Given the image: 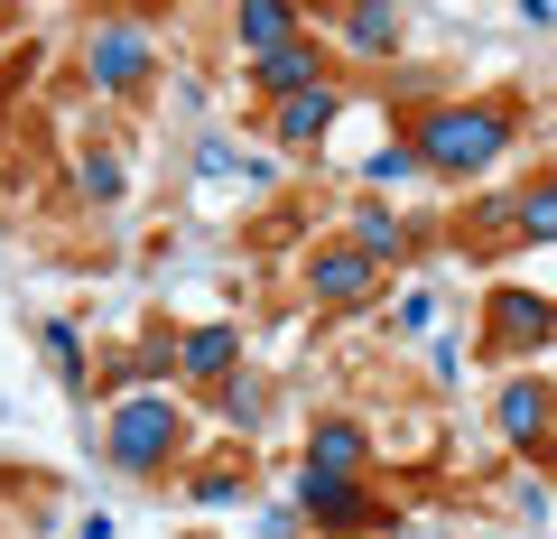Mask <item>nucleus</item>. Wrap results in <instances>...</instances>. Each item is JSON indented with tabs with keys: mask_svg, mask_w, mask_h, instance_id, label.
<instances>
[{
	"mask_svg": "<svg viewBox=\"0 0 557 539\" xmlns=\"http://www.w3.org/2000/svg\"><path fill=\"white\" fill-rule=\"evenodd\" d=\"M409 149L437 177H474V168H493L502 149H511V112L502 102H437V112L409 121Z\"/></svg>",
	"mask_w": 557,
	"mask_h": 539,
	"instance_id": "f257e3e1",
	"label": "nucleus"
},
{
	"mask_svg": "<svg viewBox=\"0 0 557 539\" xmlns=\"http://www.w3.org/2000/svg\"><path fill=\"white\" fill-rule=\"evenodd\" d=\"M102 446H112L121 475H159V465L177 456V409H168L159 391H131L112 409V428H102Z\"/></svg>",
	"mask_w": 557,
	"mask_h": 539,
	"instance_id": "f03ea898",
	"label": "nucleus"
},
{
	"mask_svg": "<svg viewBox=\"0 0 557 539\" xmlns=\"http://www.w3.org/2000/svg\"><path fill=\"white\" fill-rule=\"evenodd\" d=\"M557 335V307L530 298V289H493V307H483V344L493 354H530V344Z\"/></svg>",
	"mask_w": 557,
	"mask_h": 539,
	"instance_id": "7ed1b4c3",
	"label": "nucleus"
},
{
	"mask_svg": "<svg viewBox=\"0 0 557 539\" xmlns=\"http://www.w3.org/2000/svg\"><path fill=\"white\" fill-rule=\"evenodd\" d=\"M298 512H307V520H325V530H372L381 502H362V483H354V475H298Z\"/></svg>",
	"mask_w": 557,
	"mask_h": 539,
	"instance_id": "20e7f679",
	"label": "nucleus"
},
{
	"mask_svg": "<svg viewBox=\"0 0 557 539\" xmlns=\"http://www.w3.org/2000/svg\"><path fill=\"white\" fill-rule=\"evenodd\" d=\"M84 75H94V94H131V84L149 75V38H139V28H94Z\"/></svg>",
	"mask_w": 557,
	"mask_h": 539,
	"instance_id": "39448f33",
	"label": "nucleus"
},
{
	"mask_svg": "<svg viewBox=\"0 0 557 539\" xmlns=\"http://www.w3.org/2000/svg\"><path fill=\"white\" fill-rule=\"evenodd\" d=\"M251 84H260V94H278V102L317 94V84H325V47L288 38V47H278V57H251Z\"/></svg>",
	"mask_w": 557,
	"mask_h": 539,
	"instance_id": "423d86ee",
	"label": "nucleus"
},
{
	"mask_svg": "<svg viewBox=\"0 0 557 539\" xmlns=\"http://www.w3.org/2000/svg\"><path fill=\"white\" fill-rule=\"evenodd\" d=\"M372 280H381V260H362L354 242H344V252H317V260H307V289H317L325 307H354V298H372Z\"/></svg>",
	"mask_w": 557,
	"mask_h": 539,
	"instance_id": "0eeeda50",
	"label": "nucleus"
},
{
	"mask_svg": "<svg viewBox=\"0 0 557 539\" xmlns=\"http://www.w3.org/2000/svg\"><path fill=\"white\" fill-rule=\"evenodd\" d=\"M548 419H557V391H548V381H511L502 409H493V428L511 446H539V438H548Z\"/></svg>",
	"mask_w": 557,
	"mask_h": 539,
	"instance_id": "6e6552de",
	"label": "nucleus"
},
{
	"mask_svg": "<svg viewBox=\"0 0 557 539\" xmlns=\"http://www.w3.org/2000/svg\"><path fill=\"white\" fill-rule=\"evenodd\" d=\"M344 112V94L335 84H317V94H298V102H278L270 112V131H278V149H317L325 140V121Z\"/></svg>",
	"mask_w": 557,
	"mask_h": 539,
	"instance_id": "1a4fd4ad",
	"label": "nucleus"
},
{
	"mask_svg": "<svg viewBox=\"0 0 557 539\" xmlns=\"http://www.w3.org/2000/svg\"><path fill=\"white\" fill-rule=\"evenodd\" d=\"M233 354H242L233 326H196V335H177V372L186 381H233Z\"/></svg>",
	"mask_w": 557,
	"mask_h": 539,
	"instance_id": "9d476101",
	"label": "nucleus"
},
{
	"mask_svg": "<svg viewBox=\"0 0 557 539\" xmlns=\"http://www.w3.org/2000/svg\"><path fill=\"white\" fill-rule=\"evenodd\" d=\"M307 475H362V428L354 419H317V438H307Z\"/></svg>",
	"mask_w": 557,
	"mask_h": 539,
	"instance_id": "9b49d317",
	"label": "nucleus"
},
{
	"mask_svg": "<svg viewBox=\"0 0 557 539\" xmlns=\"http://www.w3.org/2000/svg\"><path fill=\"white\" fill-rule=\"evenodd\" d=\"M335 28L354 38V57H391V47H399V10H372V0L335 10Z\"/></svg>",
	"mask_w": 557,
	"mask_h": 539,
	"instance_id": "f8f14e48",
	"label": "nucleus"
},
{
	"mask_svg": "<svg viewBox=\"0 0 557 539\" xmlns=\"http://www.w3.org/2000/svg\"><path fill=\"white\" fill-rule=\"evenodd\" d=\"M233 38H251L260 57H278V47L298 38V10H278V0H251V10H233Z\"/></svg>",
	"mask_w": 557,
	"mask_h": 539,
	"instance_id": "ddd939ff",
	"label": "nucleus"
},
{
	"mask_svg": "<svg viewBox=\"0 0 557 539\" xmlns=\"http://www.w3.org/2000/svg\"><path fill=\"white\" fill-rule=\"evenodd\" d=\"M399 242H409V233H399L391 205H362V215H354V252L362 260H399Z\"/></svg>",
	"mask_w": 557,
	"mask_h": 539,
	"instance_id": "4468645a",
	"label": "nucleus"
},
{
	"mask_svg": "<svg viewBox=\"0 0 557 539\" xmlns=\"http://www.w3.org/2000/svg\"><path fill=\"white\" fill-rule=\"evenodd\" d=\"M511 223H520L530 242H557V186H530V196L511 205Z\"/></svg>",
	"mask_w": 557,
	"mask_h": 539,
	"instance_id": "2eb2a0df",
	"label": "nucleus"
},
{
	"mask_svg": "<svg viewBox=\"0 0 557 539\" xmlns=\"http://www.w3.org/2000/svg\"><path fill=\"white\" fill-rule=\"evenodd\" d=\"M75 186H84V196H94V205H121V159H112V149H94Z\"/></svg>",
	"mask_w": 557,
	"mask_h": 539,
	"instance_id": "dca6fc26",
	"label": "nucleus"
},
{
	"mask_svg": "<svg viewBox=\"0 0 557 539\" xmlns=\"http://www.w3.org/2000/svg\"><path fill=\"white\" fill-rule=\"evenodd\" d=\"M409 168H428V159H418L409 140H391V149H372V168H362V177H372V186H399Z\"/></svg>",
	"mask_w": 557,
	"mask_h": 539,
	"instance_id": "f3484780",
	"label": "nucleus"
},
{
	"mask_svg": "<svg viewBox=\"0 0 557 539\" xmlns=\"http://www.w3.org/2000/svg\"><path fill=\"white\" fill-rule=\"evenodd\" d=\"M47 363H57V381H84V344H75V326H47Z\"/></svg>",
	"mask_w": 557,
	"mask_h": 539,
	"instance_id": "a211bd4d",
	"label": "nucleus"
},
{
	"mask_svg": "<svg viewBox=\"0 0 557 539\" xmlns=\"http://www.w3.org/2000/svg\"><path fill=\"white\" fill-rule=\"evenodd\" d=\"M196 502H205V512H223V502H242V475H233V465H214V475H196Z\"/></svg>",
	"mask_w": 557,
	"mask_h": 539,
	"instance_id": "6ab92c4d",
	"label": "nucleus"
},
{
	"mask_svg": "<svg viewBox=\"0 0 557 539\" xmlns=\"http://www.w3.org/2000/svg\"><path fill=\"white\" fill-rule=\"evenodd\" d=\"M214 409H223L233 428H251V419H260V391H251V381H223V400H214Z\"/></svg>",
	"mask_w": 557,
	"mask_h": 539,
	"instance_id": "aec40b11",
	"label": "nucleus"
},
{
	"mask_svg": "<svg viewBox=\"0 0 557 539\" xmlns=\"http://www.w3.org/2000/svg\"><path fill=\"white\" fill-rule=\"evenodd\" d=\"M168 363H177V344H168V335H149V344H139V354H131V372H139V381H159Z\"/></svg>",
	"mask_w": 557,
	"mask_h": 539,
	"instance_id": "412c9836",
	"label": "nucleus"
}]
</instances>
